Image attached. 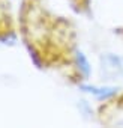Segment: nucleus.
<instances>
[{
	"instance_id": "obj_1",
	"label": "nucleus",
	"mask_w": 123,
	"mask_h": 128,
	"mask_svg": "<svg viewBox=\"0 0 123 128\" xmlns=\"http://www.w3.org/2000/svg\"><path fill=\"white\" fill-rule=\"evenodd\" d=\"M17 36L39 71L69 86L83 84L80 27L72 15L56 9L50 0H18Z\"/></svg>"
},
{
	"instance_id": "obj_3",
	"label": "nucleus",
	"mask_w": 123,
	"mask_h": 128,
	"mask_svg": "<svg viewBox=\"0 0 123 128\" xmlns=\"http://www.w3.org/2000/svg\"><path fill=\"white\" fill-rule=\"evenodd\" d=\"M17 36V6L12 0H0V42Z\"/></svg>"
},
{
	"instance_id": "obj_4",
	"label": "nucleus",
	"mask_w": 123,
	"mask_h": 128,
	"mask_svg": "<svg viewBox=\"0 0 123 128\" xmlns=\"http://www.w3.org/2000/svg\"><path fill=\"white\" fill-rule=\"evenodd\" d=\"M62 2L75 15H89L92 12L95 0H62Z\"/></svg>"
},
{
	"instance_id": "obj_5",
	"label": "nucleus",
	"mask_w": 123,
	"mask_h": 128,
	"mask_svg": "<svg viewBox=\"0 0 123 128\" xmlns=\"http://www.w3.org/2000/svg\"><path fill=\"white\" fill-rule=\"evenodd\" d=\"M114 33H116V35H119L120 38H123V24H122V26H119V27H116V29H114Z\"/></svg>"
},
{
	"instance_id": "obj_2",
	"label": "nucleus",
	"mask_w": 123,
	"mask_h": 128,
	"mask_svg": "<svg viewBox=\"0 0 123 128\" xmlns=\"http://www.w3.org/2000/svg\"><path fill=\"white\" fill-rule=\"evenodd\" d=\"M123 114V89L102 100L95 108V119L102 125L113 124Z\"/></svg>"
}]
</instances>
